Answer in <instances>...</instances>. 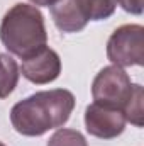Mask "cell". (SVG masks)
I'll use <instances>...</instances> for the list:
<instances>
[{"label":"cell","mask_w":144,"mask_h":146,"mask_svg":"<svg viewBox=\"0 0 144 146\" xmlns=\"http://www.w3.org/2000/svg\"><path fill=\"white\" fill-rule=\"evenodd\" d=\"M107 58L120 68L144 65V27L141 24H124L107 41Z\"/></svg>","instance_id":"cell-3"},{"label":"cell","mask_w":144,"mask_h":146,"mask_svg":"<svg viewBox=\"0 0 144 146\" xmlns=\"http://www.w3.org/2000/svg\"><path fill=\"white\" fill-rule=\"evenodd\" d=\"M126 12L129 14H134V15H139L143 14L144 10V0H115Z\"/></svg>","instance_id":"cell-12"},{"label":"cell","mask_w":144,"mask_h":146,"mask_svg":"<svg viewBox=\"0 0 144 146\" xmlns=\"http://www.w3.org/2000/svg\"><path fill=\"white\" fill-rule=\"evenodd\" d=\"M132 90V83L124 68L110 65L97 73L92 83V97L98 106H105L112 109L124 107Z\"/></svg>","instance_id":"cell-4"},{"label":"cell","mask_w":144,"mask_h":146,"mask_svg":"<svg viewBox=\"0 0 144 146\" xmlns=\"http://www.w3.org/2000/svg\"><path fill=\"white\" fill-rule=\"evenodd\" d=\"M75 109V97L66 88L42 90L17 102L10 110L12 127L22 136H42L63 127Z\"/></svg>","instance_id":"cell-1"},{"label":"cell","mask_w":144,"mask_h":146,"mask_svg":"<svg viewBox=\"0 0 144 146\" xmlns=\"http://www.w3.org/2000/svg\"><path fill=\"white\" fill-rule=\"evenodd\" d=\"M48 146H88L85 136L76 129L59 127L48 141Z\"/></svg>","instance_id":"cell-11"},{"label":"cell","mask_w":144,"mask_h":146,"mask_svg":"<svg viewBox=\"0 0 144 146\" xmlns=\"http://www.w3.org/2000/svg\"><path fill=\"white\" fill-rule=\"evenodd\" d=\"M85 127L87 133L95 138L114 139L124 133L126 117L120 109H112L93 102L85 109Z\"/></svg>","instance_id":"cell-5"},{"label":"cell","mask_w":144,"mask_h":146,"mask_svg":"<svg viewBox=\"0 0 144 146\" xmlns=\"http://www.w3.org/2000/svg\"><path fill=\"white\" fill-rule=\"evenodd\" d=\"M0 146H5V145H3V143H2V141H0Z\"/></svg>","instance_id":"cell-14"},{"label":"cell","mask_w":144,"mask_h":146,"mask_svg":"<svg viewBox=\"0 0 144 146\" xmlns=\"http://www.w3.org/2000/svg\"><path fill=\"white\" fill-rule=\"evenodd\" d=\"M20 73L24 78L36 85H44L54 82L61 73V58L51 48H42L31 58L22 61Z\"/></svg>","instance_id":"cell-6"},{"label":"cell","mask_w":144,"mask_h":146,"mask_svg":"<svg viewBox=\"0 0 144 146\" xmlns=\"http://www.w3.org/2000/svg\"><path fill=\"white\" fill-rule=\"evenodd\" d=\"M143 102H144V92L143 87L139 83H132V90L129 99L126 100L124 107H122V114L126 117V122H131L137 127H141L144 124V109H143Z\"/></svg>","instance_id":"cell-9"},{"label":"cell","mask_w":144,"mask_h":146,"mask_svg":"<svg viewBox=\"0 0 144 146\" xmlns=\"http://www.w3.org/2000/svg\"><path fill=\"white\" fill-rule=\"evenodd\" d=\"M29 2H32L37 7H49V5H53L56 0H29Z\"/></svg>","instance_id":"cell-13"},{"label":"cell","mask_w":144,"mask_h":146,"mask_svg":"<svg viewBox=\"0 0 144 146\" xmlns=\"http://www.w3.org/2000/svg\"><path fill=\"white\" fill-rule=\"evenodd\" d=\"M87 21H105L117 7L115 0H76Z\"/></svg>","instance_id":"cell-10"},{"label":"cell","mask_w":144,"mask_h":146,"mask_svg":"<svg viewBox=\"0 0 144 146\" xmlns=\"http://www.w3.org/2000/svg\"><path fill=\"white\" fill-rule=\"evenodd\" d=\"M0 41L9 53L22 60L36 54L48 42L42 12L29 3H15L10 7L0 24Z\"/></svg>","instance_id":"cell-2"},{"label":"cell","mask_w":144,"mask_h":146,"mask_svg":"<svg viewBox=\"0 0 144 146\" xmlns=\"http://www.w3.org/2000/svg\"><path fill=\"white\" fill-rule=\"evenodd\" d=\"M19 75L20 70L17 61L12 56L2 53L0 54V99H7L14 92L19 82Z\"/></svg>","instance_id":"cell-8"},{"label":"cell","mask_w":144,"mask_h":146,"mask_svg":"<svg viewBox=\"0 0 144 146\" xmlns=\"http://www.w3.org/2000/svg\"><path fill=\"white\" fill-rule=\"evenodd\" d=\"M49 12L54 26L61 33H78L88 24L76 0H56L53 5H49Z\"/></svg>","instance_id":"cell-7"}]
</instances>
